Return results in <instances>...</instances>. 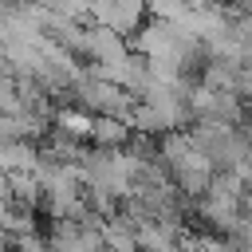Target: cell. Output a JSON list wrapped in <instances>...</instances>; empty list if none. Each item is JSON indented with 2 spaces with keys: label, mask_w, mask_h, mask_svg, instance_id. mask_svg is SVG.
Returning <instances> with one entry per match:
<instances>
[{
  "label": "cell",
  "mask_w": 252,
  "mask_h": 252,
  "mask_svg": "<svg viewBox=\"0 0 252 252\" xmlns=\"http://www.w3.org/2000/svg\"><path fill=\"white\" fill-rule=\"evenodd\" d=\"M193 142L205 150V158L220 169V173H232L244 158H248V138L240 126L232 122H197L193 130Z\"/></svg>",
  "instance_id": "cell-3"
},
{
  "label": "cell",
  "mask_w": 252,
  "mask_h": 252,
  "mask_svg": "<svg viewBox=\"0 0 252 252\" xmlns=\"http://www.w3.org/2000/svg\"><path fill=\"white\" fill-rule=\"evenodd\" d=\"M197 217L209 224V228H220V232H236L244 224V185L236 173H217L209 181V189L197 197Z\"/></svg>",
  "instance_id": "cell-2"
},
{
  "label": "cell",
  "mask_w": 252,
  "mask_h": 252,
  "mask_svg": "<svg viewBox=\"0 0 252 252\" xmlns=\"http://www.w3.org/2000/svg\"><path fill=\"white\" fill-rule=\"evenodd\" d=\"M91 126H94V114H87L83 106L55 110V134H63L71 142H91Z\"/></svg>",
  "instance_id": "cell-8"
},
{
  "label": "cell",
  "mask_w": 252,
  "mask_h": 252,
  "mask_svg": "<svg viewBox=\"0 0 252 252\" xmlns=\"http://www.w3.org/2000/svg\"><path fill=\"white\" fill-rule=\"evenodd\" d=\"M12 244H16V252H51L47 236H39V232H32V236H20V240H12Z\"/></svg>",
  "instance_id": "cell-10"
},
{
  "label": "cell",
  "mask_w": 252,
  "mask_h": 252,
  "mask_svg": "<svg viewBox=\"0 0 252 252\" xmlns=\"http://www.w3.org/2000/svg\"><path fill=\"white\" fill-rule=\"evenodd\" d=\"M185 240L181 220H165V217H146L134 228V248L138 252H177Z\"/></svg>",
  "instance_id": "cell-5"
},
{
  "label": "cell",
  "mask_w": 252,
  "mask_h": 252,
  "mask_svg": "<svg viewBox=\"0 0 252 252\" xmlns=\"http://www.w3.org/2000/svg\"><path fill=\"white\" fill-rule=\"evenodd\" d=\"M0 252H8V240H4V236H0Z\"/></svg>",
  "instance_id": "cell-11"
},
{
  "label": "cell",
  "mask_w": 252,
  "mask_h": 252,
  "mask_svg": "<svg viewBox=\"0 0 252 252\" xmlns=\"http://www.w3.org/2000/svg\"><path fill=\"white\" fill-rule=\"evenodd\" d=\"M189 8H193V0H146V12H154V20H169V24H177Z\"/></svg>",
  "instance_id": "cell-9"
},
{
  "label": "cell",
  "mask_w": 252,
  "mask_h": 252,
  "mask_svg": "<svg viewBox=\"0 0 252 252\" xmlns=\"http://www.w3.org/2000/svg\"><path fill=\"white\" fill-rule=\"evenodd\" d=\"M75 55H87L94 67H102V63H110V59L126 55V39H122L118 32H110V28L94 24V28H83V39H79Z\"/></svg>",
  "instance_id": "cell-6"
},
{
  "label": "cell",
  "mask_w": 252,
  "mask_h": 252,
  "mask_svg": "<svg viewBox=\"0 0 252 252\" xmlns=\"http://www.w3.org/2000/svg\"><path fill=\"white\" fill-rule=\"evenodd\" d=\"M91 16L94 24L126 35L146 24V0H91Z\"/></svg>",
  "instance_id": "cell-4"
},
{
  "label": "cell",
  "mask_w": 252,
  "mask_h": 252,
  "mask_svg": "<svg viewBox=\"0 0 252 252\" xmlns=\"http://www.w3.org/2000/svg\"><path fill=\"white\" fill-rule=\"evenodd\" d=\"M106 252H114V248H106ZM126 252H138V248H126Z\"/></svg>",
  "instance_id": "cell-12"
},
{
  "label": "cell",
  "mask_w": 252,
  "mask_h": 252,
  "mask_svg": "<svg viewBox=\"0 0 252 252\" xmlns=\"http://www.w3.org/2000/svg\"><path fill=\"white\" fill-rule=\"evenodd\" d=\"M158 161L165 165L173 189H177L181 197H189V201L201 197V193L209 189V181L217 177V165L205 158V150L193 142L189 130H169V134H161V142H158Z\"/></svg>",
  "instance_id": "cell-1"
},
{
  "label": "cell",
  "mask_w": 252,
  "mask_h": 252,
  "mask_svg": "<svg viewBox=\"0 0 252 252\" xmlns=\"http://www.w3.org/2000/svg\"><path fill=\"white\" fill-rule=\"evenodd\" d=\"M130 138H134V126H130V122L94 114V126H91V146H94V150H122Z\"/></svg>",
  "instance_id": "cell-7"
}]
</instances>
